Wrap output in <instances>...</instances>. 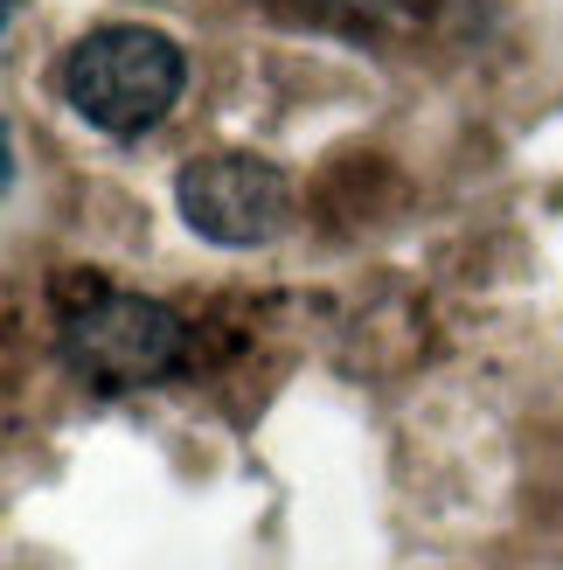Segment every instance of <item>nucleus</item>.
<instances>
[{
    "label": "nucleus",
    "instance_id": "1",
    "mask_svg": "<svg viewBox=\"0 0 563 570\" xmlns=\"http://www.w3.org/2000/svg\"><path fill=\"white\" fill-rule=\"evenodd\" d=\"M181 83H188L181 42L160 36V28H139V21L91 28V36L63 56V105L83 126H98L111 139H132V132L160 126L167 111H175Z\"/></svg>",
    "mask_w": 563,
    "mask_h": 570
},
{
    "label": "nucleus",
    "instance_id": "2",
    "mask_svg": "<svg viewBox=\"0 0 563 570\" xmlns=\"http://www.w3.org/2000/svg\"><path fill=\"white\" fill-rule=\"evenodd\" d=\"M63 355H70L77 376H91L105 390H139V383H154V376L175 368V355H181V321L160 299L105 293L98 306L70 313Z\"/></svg>",
    "mask_w": 563,
    "mask_h": 570
},
{
    "label": "nucleus",
    "instance_id": "3",
    "mask_svg": "<svg viewBox=\"0 0 563 570\" xmlns=\"http://www.w3.org/2000/svg\"><path fill=\"white\" fill-rule=\"evenodd\" d=\"M175 203L188 216L195 237L209 244H271L293 216V188L271 160H250V154H209V160H188L181 181H175Z\"/></svg>",
    "mask_w": 563,
    "mask_h": 570
},
{
    "label": "nucleus",
    "instance_id": "4",
    "mask_svg": "<svg viewBox=\"0 0 563 570\" xmlns=\"http://www.w3.org/2000/svg\"><path fill=\"white\" fill-rule=\"evenodd\" d=\"M334 8H355V14H376V8H389V0H334Z\"/></svg>",
    "mask_w": 563,
    "mask_h": 570
}]
</instances>
